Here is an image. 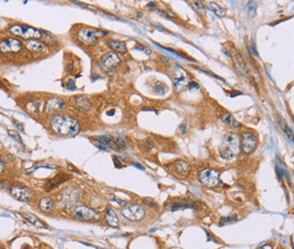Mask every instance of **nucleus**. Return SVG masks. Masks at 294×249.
<instances>
[{
	"mask_svg": "<svg viewBox=\"0 0 294 249\" xmlns=\"http://www.w3.org/2000/svg\"><path fill=\"white\" fill-rule=\"evenodd\" d=\"M169 171L174 176H176V178H179V179L186 178L191 171L190 165L184 160L174 161L173 163L169 165Z\"/></svg>",
	"mask_w": 294,
	"mask_h": 249,
	"instance_id": "nucleus-9",
	"label": "nucleus"
},
{
	"mask_svg": "<svg viewBox=\"0 0 294 249\" xmlns=\"http://www.w3.org/2000/svg\"><path fill=\"white\" fill-rule=\"evenodd\" d=\"M231 54V57L233 59V62L235 64L236 70L240 72V73H244L246 72V68H245V64H244V61L242 59V57L241 56V55L237 52V50L233 48L230 51Z\"/></svg>",
	"mask_w": 294,
	"mask_h": 249,
	"instance_id": "nucleus-17",
	"label": "nucleus"
},
{
	"mask_svg": "<svg viewBox=\"0 0 294 249\" xmlns=\"http://www.w3.org/2000/svg\"><path fill=\"white\" fill-rule=\"evenodd\" d=\"M51 127L56 134L65 137L74 136L80 131V125L75 119L62 115H56L51 120Z\"/></svg>",
	"mask_w": 294,
	"mask_h": 249,
	"instance_id": "nucleus-1",
	"label": "nucleus"
},
{
	"mask_svg": "<svg viewBox=\"0 0 294 249\" xmlns=\"http://www.w3.org/2000/svg\"><path fill=\"white\" fill-rule=\"evenodd\" d=\"M153 90L156 93H158L159 95H163L168 91V87L161 82H156L153 86Z\"/></svg>",
	"mask_w": 294,
	"mask_h": 249,
	"instance_id": "nucleus-26",
	"label": "nucleus"
},
{
	"mask_svg": "<svg viewBox=\"0 0 294 249\" xmlns=\"http://www.w3.org/2000/svg\"><path fill=\"white\" fill-rule=\"evenodd\" d=\"M121 214L129 220L138 221L145 217V209L139 205H126L121 208Z\"/></svg>",
	"mask_w": 294,
	"mask_h": 249,
	"instance_id": "nucleus-6",
	"label": "nucleus"
},
{
	"mask_svg": "<svg viewBox=\"0 0 294 249\" xmlns=\"http://www.w3.org/2000/svg\"><path fill=\"white\" fill-rule=\"evenodd\" d=\"M120 60L115 53H108L102 56L100 59V65L104 71H112L113 70L118 64L119 63Z\"/></svg>",
	"mask_w": 294,
	"mask_h": 249,
	"instance_id": "nucleus-13",
	"label": "nucleus"
},
{
	"mask_svg": "<svg viewBox=\"0 0 294 249\" xmlns=\"http://www.w3.org/2000/svg\"><path fill=\"white\" fill-rule=\"evenodd\" d=\"M187 86H188V88L189 89H198L199 88V85L195 82H189L188 83H187Z\"/></svg>",
	"mask_w": 294,
	"mask_h": 249,
	"instance_id": "nucleus-34",
	"label": "nucleus"
},
{
	"mask_svg": "<svg viewBox=\"0 0 294 249\" xmlns=\"http://www.w3.org/2000/svg\"><path fill=\"white\" fill-rule=\"evenodd\" d=\"M39 207L43 212H49L54 207V201L51 199V197H43L39 202Z\"/></svg>",
	"mask_w": 294,
	"mask_h": 249,
	"instance_id": "nucleus-22",
	"label": "nucleus"
},
{
	"mask_svg": "<svg viewBox=\"0 0 294 249\" xmlns=\"http://www.w3.org/2000/svg\"><path fill=\"white\" fill-rule=\"evenodd\" d=\"M143 203L148 206V207H157V203L150 197H146L143 199Z\"/></svg>",
	"mask_w": 294,
	"mask_h": 249,
	"instance_id": "nucleus-31",
	"label": "nucleus"
},
{
	"mask_svg": "<svg viewBox=\"0 0 294 249\" xmlns=\"http://www.w3.org/2000/svg\"><path fill=\"white\" fill-rule=\"evenodd\" d=\"M192 5H194V7H195V9L198 12V13H200V14H205V5L203 4V2H201V1H193L192 2Z\"/></svg>",
	"mask_w": 294,
	"mask_h": 249,
	"instance_id": "nucleus-28",
	"label": "nucleus"
},
{
	"mask_svg": "<svg viewBox=\"0 0 294 249\" xmlns=\"http://www.w3.org/2000/svg\"><path fill=\"white\" fill-rule=\"evenodd\" d=\"M8 134H9V136H10V137H12V138H13L15 140H16L17 142L22 143V139H21V137H20V135H19L18 131L14 130H8Z\"/></svg>",
	"mask_w": 294,
	"mask_h": 249,
	"instance_id": "nucleus-30",
	"label": "nucleus"
},
{
	"mask_svg": "<svg viewBox=\"0 0 294 249\" xmlns=\"http://www.w3.org/2000/svg\"><path fill=\"white\" fill-rule=\"evenodd\" d=\"M4 168H5V165H4V162H3L2 160H0V172H2V171H3V170H4Z\"/></svg>",
	"mask_w": 294,
	"mask_h": 249,
	"instance_id": "nucleus-40",
	"label": "nucleus"
},
{
	"mask_svg": "<svg viewBox=\"0 0 294 249\" xmlns=\"http://www.w3.org/2000/svg\"><path fill=\"white\" fill-rule=\"evenodd\" d=\"M222 119H223V120H224L227 124H229L230 126H232V127H239V126H240V123L235 120V118H234L231 114H229L228 113H225L223 114Z\"/></svg>",
	"mask_w": 294,
	"mask_h": 249,
	"instance_id": "nucleus-27",
	"label": "nucleus"
},
{
	"mask_svg": "<svg viewBox=\"0 0 294 249\" xmlns=\"http://www.w3.org/2000/svg\"><path fill=\"white\" fill-rule=\"evenodd\" d=\"M23 48L22 43L14 37H8L0 41V52L3 54L17 53Z\"/></svg>",
	"mask_w": 294,
	"mask_h": 249,
	"instance_id": "nucleus-8",
	"label": "nucleus"
},
{
	"mask_svg": "<svg viewBox=\"0 0 294 249\" xmlns=\"http://www.w3.org/2000/svg\"><path fill=\"white\" fill-rule=\"evenodd\" d=\"M25 47L33 53H41L45 50V45L37 39L27 40L25 42Z\"/></svg>",
	"mask_w": 294,
	"mask_h": 249,
	"instance_id": "nucleus-18",
	"label": "nucleus"
},
{
	"mask_svg": "<svg viewBox=\"0 0 294 249\" xmlns=\"http://www.w3.org/2000/svg\"><path fill=\"white\" fill-rule=\"evenodd\" d=\"M65 88L67 90H71V91H74L76 89V86H75V82L73 80H69L66 84H65Z\"/></svg>",
	"mask_w": 294,
	"mask_h": 249,
	"instance_id": "nucleus-33",
	"label": "nucleus"
},
{
	"mask_svg": "<svg viewBox=\"0 0 294 249\" xmlns=\"http://www.w3.org/2000/svg\"><path fill=\"white\" fill-rule=\"evenodd\" d=\"M240 146L239 136L235 132H227L219 146V153L223 159L231 160L239 154Z\"/></svg>",
	"mask_w": 294,
	"mask_h": 249,
	"instance_id": "nucleus-2",
	"label": "nucleus"
},
{
	"mask_svg": "<svg viewBox=\"0 0 294 249\" xmlns=\"http://www.w3.org/2000/svg\"><path fill=\"white\" fill-rule=\"evenodd\" d=\"M207 5L211 11H213L216 15H218L220 17H223L226 15V9L223 8L221 5H219L215 2H209V3H207Z\"/></svg>",
	"mask_w": 294,
	"mask_h": 249,
	"instance_id": "nucleus-25",
	"label": "nucleus"
},
{
	"mask_svg": "<svg viewBox=\"0 0 294 249\" xmlns=\"http://www.w3.org/2000/svg\"><path fill=\"white\" fill-rule=\"evenodd\" d=\"M252 52L254 51V55H255V56H257V51L255 50V47H254V45H252Z\"/></svg>",
	"mask_w": 294,
	"mask_h": 249,
	"instance_id": "nucleus-42",
	"label": "nucleus"
},
{
	"mask_svg": "<svg viewBox=\"0 0 294 249\" xmlns=\"http://www.w3.org/2000/svg\"><path fill=\"white\" fill-rule=\"evenodd\" d=\"M72 212L75 217H77L79 218H82V219H86V220L95 219V218H97L99 217L98 214L94 210H92V209H91V208H89V207H87L85 206L74 207Z\"/></svg>",
	"mask_w": 294,
	"mask_h": 249,
	"instance_id": "nucleus-14",
	"label": "nucleus"
},
{
	"mask_svg": "<svg viewBox=\"0 0 294 249\" xmlns=\"http://www.w3.org/2000/svg\"><path fill=\"white\" fill-rule=\"evenodd\" d=\"M95 144L99 149L106 150L110 148L114 150H122L126 148V143L123 139L112 135H103L96 138Z\"/></svg>",
	"mask_w": 294,
	"mask_h": 249,
	"instance_id": "nucleus-4",
	"label": "nucleus"
},
{
	"mask_svg": "<svg viewBox=\"0 0 294 249\" xmlns=\"http://www.w3.org/2000/svg\"><path fill=\"white\" fill-rule=\"evenodd\" d=\"M108 45H109L110 48H112V50H114L116 52H119V53H126L127 52L126 45L121 41L111 39L108 42Z\"/></svg>",
	"mask_w": 294,
	"mask_h": 249,
	"instance_id": "nucleus-21",
	"label": "nucleus"
},
{
	"mask_svg": "<svg viewBox=\"0 0 294 249\" xmlns=\"http://www.w3.org/2000/svg\"><path fill=\"white\" fill-rule=\"evenodd\" d=\"M111 113H107V114L108 115H113L114 114V110H112V111H110Z\"/></svg>",
	"mask_w": 294,
	"mask_h": 249,
	"instance_id": "nucleus-43",
	"label": "nucleus"
},
{
	"mask_svg": "<svg viewBox=\"0 0 294 249\" xmlns=\"http://www.w3.org/2000/svg\"><path fill=\"white\" fill-rule=\"evenodd\" d=\"M11 195L17 200L20 201H29L34 197V192L32 189L22 185H15L10 189Z\"/></svg>",
	"mask_w": 294,
	"mask_h": 249,
	"instance_id": "nucleus-12",
	"label": "nucleus"
},
{
	"mask_svg": "<svg viewBox=\"0 0 294 249\" xmlns=\"http://www.w3.org/2000/svg\"><path fill=\"white\" fill-rule=\"evenodd\" d=\"M258 249H272V247L271 246H269V245H264V246H262V247H259Z\"/></svg>",
	"mask_w": 294,
	"mask_h": 249,
	"instance_id": "nucleus-39",
	"label": "nucleus"
},
{
	"mask_svg": "<svg viewBox=\"0 0 294 249\" xmlns=\"http://www.w3.org/2000/svg\"><path fill=\"white\" fill-rule=\"evenodd\" d=\"M185 128H186V126H185V124H182V125H180V127H179V130H181V132H182V134H185Z\"/></svg>",
	"mask_w": 294,
	"mask_h": 249,
	"instance_id": "nucleus-37",
	"label": "nucleus"
},
{
	"mask_svg": "<svg viewBox=\"0 0 294 249\" xmlns=\"http://www.w3.org/2000/svg\"><path fill=\"white\" fill-rule=\"evenodd\" d=\"M235 220H237V216L236 215H232V216H229V217H222L219 224H220V226H224L226 224L234 222Z\"/></svg>",
	"mask_w": 294,
	"mask_h": 249,
	"instance_id": "nucleus-29",
	"label": "nucleus"
},
{
	"mask_svg": "<svg viewBox=\"0 0 294 249\" xmlns=\"http://www.w3.org/2000/svg\"><path fill=\"white\" fill-rule=\"evenodd\" d=\"M107 34V32L97 29V28H93V27H90V26H84L82 27L78 33H77V37L79 39V41L81 43H82L85 45H90L92 44H93L94 42H96L98 39H100L101 37H102L103 35H105Z\"/></svg>",
	"mask_w": 294,
	"mask_h": 249,
	"instance_id": "nucleus-5",
	"label": "nucleus"
},
{
	"mask_svg": "<svg viewBox=\"0 0 294 249\" xmlns=\"http://www.w3.org/2000/svg\"><path fill=\"white\" fill-rule=\"evenodd\" d=\"M105 222L107 223V225H109L110 227H117L118 226H119V218H118V216L116 215V213L114 212V210H112L110 207L106 211Z\"/></svg>",
	"mask_w": 294,
	"mask_h": 249,
	"instance_id": "nucleus-20",
	"label": "nucleus"
},
{
	"mask_svg": "<svg viewBox=\"0 0 294 249\" xmlns=\"http://www.w3.org/2000/svg\"><path fill=\"white\" fill-rule=\"evenodd\" d=\"M63 107H64V103L62 100L53 97L47 101L45 110L48 113H57L59 111L62 110Z\"/></svg>",
	"mask_w": 294,
	"mask_h": 249,
	"instance_id": "nucleus-16",
	"label": "nucleus"
},
{
	"mask_svg": "<svg viewBox=\"0 0 294 249\" xmlns=\"http://www.w3.org/2000/svg\"><path fill=\"white\" fill-rule=\"evenodd\" d=\"M133 165H134L135 167H137V168H139V169H140L141 170H145V168H144V167H143L142 165H140V164H139V163H136V162H135V163H133Z\"/></svg>",
	"mask_w": 294,
	"mask_h": 249,
	"instance_id": "nucleus-38",
	"label": "nucleus"
},
{
	"mask_svg": "<svg viewBox=\"0 0 294 249\" xmlns=\"http://www.w3.org/2000/svg\"><path fill=\"white\" fill-rule=\"evenodd\" d=\"M174 87L176 92H182L188 83V76L186 72L180 66H176L173 75Z\"/></svg>",
	"mask_w": 294,
	"mask_h": 249,
	"instance_id": "nucleus-11",
	"label": "nucleus"
},
{
	"mask_svg": "<svg viewBox=\"0 0 294 249\" xmlns=\"http://www.w3.org/2000/svg\"><path fill=\"white\" fill-rule=\"evenodd\" d=\"M219 171L213 169H205L199 173V180L205 187H215L219 183Z\"/></svg>",
	"mask_w": 294,
	"mask_h": 249,
	"instance_id": "nucleus-7",
	"label": "nucleus"
},
{
	"mask_svg": "<svg viewBox=\"0 0 294 249\" xmlns=\"http://www.w3.org/2000/svg\"><path fill=\"white\" fill-rule=\"evenodd\" d=\"M66 180H67V178H66V175L65 174H59L57 176H55L54 179H52L49 181H47V183H46V188L51 189V188L57 187L62 182L65 181Z\"/></svg>",
	"mask_w": 294,
	"mask_h": 249,
	"instance_id": "nucleus-24",
	"label": "nucleus"
},
{
	"mask_svg": "<svg viewBox=\"0 0 294 249\" xmlns=\"http://www.w3.org/2000/svg\"><path fill=\"white\" fill-rule=\"evenodd\" d=\"M77 103H78L79 105L82 106V107H87V106H89V105H90V103H89V102H88V100H87L86 98H84V97H81V98H79V99L77 100Z\"/></svg>",
	"mask_w": 294,
	"mask_h": 249,
	"instance_id": "nucleus-32",
	"label": "nucleus"
},
{
	"mask_svg": "<svg viewBox=\"0 0 294 249\" xmlns=\"http://www.w3.org/2000/svg\"><path fill=\"white\" fill-rule=\"evenodd\" d=\"M23 217L33 226H35L37 228H45V225L43 221H41L35 215L30 213V212H25L23 213Z\"/></svg>",
	"mask_w": 294,
	"mask_h": 249,
	"instance_id": "nucleus-19",
	"label": "nucleus"
},
{
	"mask_svg": "<svg viewBox=\"0 0 294 249\" xmlns=\"http://www.w3.org/2000/svg\"><path fill=\"white\" fill-rule=\"evenodd\" d=\"M240 145L242 146V150L244 153L251 154L257 147V139L252 132L245 131L242 134Z\"/></svg>",
	"mask_w": 294,
	"mask_h": 249,
	"instance_id": "nucleus-10",
	"label": "nucleus"
},
{
	"mask_svg": "<svg viewBox=\"0 0 294 249\" xmlns=\"http://www.w3.org/2000/svg\"><path fill=\"white\" fill-rule=\"evenodd\" d=\"M136 49H138V50H141V51H143V52H146V53H148V55H150V50H149V49H147L146 47H144V46H142V45H137L136 46Z\"/></svg>",
	"mask_w": 294,
	"mask_h": 249,
	"instance_id": "nucleus-36",
	"label": "nucleus"
},
{
	"mask_svg": "<svg viewBox=\"0 0 294 249\" xmlns=\"http://www.w3.org/2000/svg\"><path fill=\"white\" fill-rule=\"evenodd\" d=\"M187 207H191V208L195 207V202H194L190 199L178 198L172 202L166 204V209L171 210V211H176L178 209H183V208H187Z\"/></svg>",
	"mask_w": 294,
	"mask_h": 249,
	"instance_id": "nucleus-15",
	"label": "nucleus"
},
{
	"mask_svg": "<svg viewBox=\"0 0 294 249\" xmlns=\"http://www.w3.org/2000/svg\"><path fill=\"white\" fill-rule=\"evenodd\" d=\"M277 123H278V124H279V126H280V128L282 130V131L287 135V137H288L292 141H293V131H292V130L290 128L289 124L286 123V121H285V120H283V119H282V118H279V119L277 120Z\"/></svg>",
	"mask_w": 294,
	"mask_h": 249,
	"instance_id": "nucleus-23",
	"label": "nucleus"
},
{
	"mask_svg": "<svg viewBox=\"0 0 294 249\" xmlns=\"http://www.w3.org/2000/svg\"><path fill=\"white\" fill-rule=\"evenodd\" d=\"M155 5H157V3L156 2H150L149 4H148V6H155Z\"/></svg>",
	"mask_w": 294,
	"mask_h": 249,
	"instance_id": "nucleus-41",
	"label": "nucleus"
},
{
	"mask_svg": "<svg viewBox=\"0 0 294 249\" xmlns=\"http://www.w3.org/2000/svg\"><path fill=\"white\" fill-rule=\"evenodd\" d=\"M247 9H248V11L250 12V11H254L255 10V2H249L248 3V5H247Z\"/></svg>",
	"mask_w": 294,
	"mask_h": 249,
	"instance_id": "nucleus-35",
	"label": "nucleus"
},
{
	"mask_svg": "<svg viewBox=\"0 0 294 249\" xmlns=\"http://www.w3.org/2000/svg\"><path fill=\"white\" fill-rule=\"evenodd\" d=\"M9 31L11 34L18 37L24 38L26 41L31 39H40L43 34V31L39 29H36L35 27H32L26 25H21V24L11 25L9 27Z\"/></svg>",
	"mask_w": 294,
	"mask_h": 249,
	"instance_id": "nucleus-3",
	"label": "nucleus"
}]
</instances>
